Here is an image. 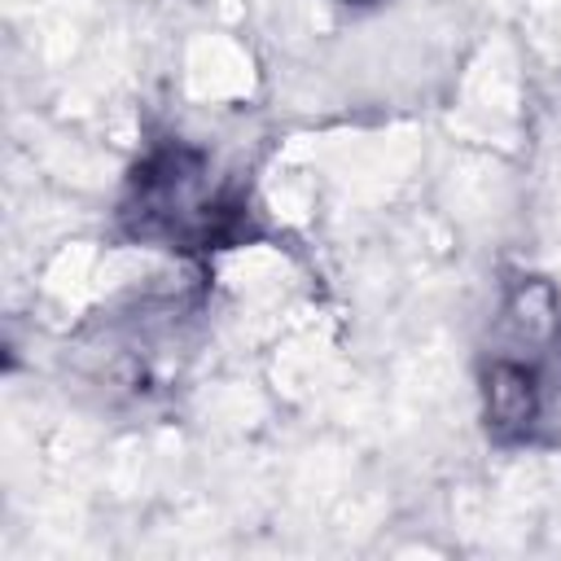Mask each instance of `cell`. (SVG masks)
Here are the masks:
<instances>
[{
    "instance_id": "cell-1",
    "label": "cell",
    "mask_w": 561,
    "mask_h": 561,
    "mask_svg": "<svg viewBox=\"0 0 561 561\" xmlns=\"http://www.w3.org/2000/svg\"><path fill=\"white\" fill-rule=\"evenodd\" d=\"M123 215L140 237H162L175 245H210L228 237L232 206L210 188L202 153L184 145H167L149 153V162L131 175Z\"/></svg>"
},
{
    "instance_id": "cell-4",
    "label": "cell",
    "mask_w": 561,
    "mask_h": 561,
    "mask_svg": "<svg viewBox=\"0 0 561 561\" xmlns=\"http://www.w3.org/2000/svg\"><path fill=\"white\" fill-rule=\"evenodd\" d=\"M346 4H377V0H346Z\"/></svg>"
},
{
    "instance_id": "cell-3",
    "label": "cell",
    "mask_w": 561,
    "mask_h": 561,
    "mask_svg": "<svg viewBox=\"0 0 561 561\" xmlns=\"http://www.w3.org/2000/svg\"><path fill=\"white\" fill-rule=\"evenodd\" d=\"M504 320L522 346H552L561 337V298L548 280H517L504 302Z\"/></svg>"
},
{
    "instance_id": "cell-2",
    "label": "cell",
    "mask_w": 561,
    "mask_h": 561,
    "mask_svg": "<svg viewBox=\"0 0 561 561\" xmlns=\"http://www.w3.org/2000/svg\"><path fill=\"white\" fill-rule=\"evenodd\" d=\"M539 403H543L539 373L526 359H513V355L491 359V368L482 373V416L495 438L504 443L526 438L539 421Z\"/></svg>"
}]
</instances>
